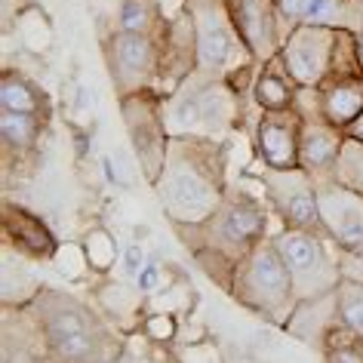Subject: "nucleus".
<instances>
[{
    "label": "nucleus",
    "instance_id": "f257e3e1",
    "mask_svg": "<svg viewBox=\"0 0 363 363\" xmlns=\"http://www.w3.org/2000/svg\"><path fill=\"white\" fill-rule=\"evenodd\" d=\"M172 231L194 256L197 268L225 293H231V280L240 262L256 250L259 240L274 234L265 197L247 191V185H231L210 219L197 225L172 222Z\"/></svg>",
    "mask_w": 363,
    "mask_h": 363
},
{
    "label": "nucleus",
    "instance_id": "f03ea898",
    "mask_svg": "<svg viewBox=\"0 0 363 363\" xmlns=\"http://www.w3.org/2000/svg\"><path fill=\"white\" fill-rule=\"evenodd\" d=\"M228 188V139L169 135L167 163L154 185L169 225L210 219Z\"/></svg>",
    "mask_w": 363,
    "mask_h": 363
},
{
    "label": "nucleus",
    "instance_id": "7ed1b4c3",
    "mask_svg": "<svg viewBox=\"0 0 363 363\" xmlns=\"http://www.w3.org/2000/svg\"><path fill=\"white\" fill-rule=\"evenodd\" d=\"M31 308L47 335L50 363H114L130 351L126 333L65 289L43 286Z\"/></svg>",
    "mask_w": 363,
    "mask_h": 363
},
{
    "label": "nucleus",
    "instance_id": "20e7f679",
    "mask_svg": "<svg viewBox=\"0 0 363 363\" xmlns=\"http://www.w3.org/2000/svg\"><path fill=\"white\" fill-rule=\"evenodd\" d=\"M259 108H250L228 80H206L191 74L176 93L163 99V121L169 135H201V139H231L247 123L256 130Z\"/></svg>",
    "mask_w": 363,
    "mask_h": 363
},
{
    "label": "nucleus",
    "instance_id": "39448f33",
    "mask_svg": "<svg viewBox=\"0 0 363 363\" xmlns=\"http://www.w3.org/2000/svg\"><path fill=\"white\" fill-rule=\"evenodd\" d=\"M185 10L194 19L197 31V77L228 80L238 96L250 108L256 105L252 86L259 77V65L247 50V43L234 28L225 0H185Z\"/></svg>",
    "mask_w": 363,
    "mask_h": 363
},
{
    "label": "nucleus",
    "instance_id": "423d86ee",
    "mask_svg": "<svg viewBox=\"0 0 363 363\" xmlns=\"http://www.w3.org/2000/svg\"><path fill=\"white\" fill-rule=\"evenodd\" d=\"M234 302L240 308H247L250 314L262 317L271 326L284 330L289 314L296 311L298 298L293 289V277L284 265L274 243V234H268L265 240L256 243V250L238 265L231 280V293Z\"/></svg>",
    "mask_w": 363,
    "mask_h": 363
},
{
    "label": "nucleus",
    "instance_id": "0eeeda50",
    "mask_svg": "<svg viewBox=\"0 0 363 363\" xmlns=\"http://www.w3.org/2000/svg\"><path fill=\"white\" fill-rule=\"evenodd\" d=\"M277 252L293 277V289L298 302L326 296L339 286L342 280V262H339V247L323 238V234L311 231H293L284 228L274 234Z\"/></svg>",
    "mask_w": 363,
    "mask_h": 363
},
{
    "label": "nucleus",
    "instance_id": "6e6552de",
    "mask_svg": "<svg viewBox=\"0 0 363 363\" xmlns=\"http://www.w3.org/2000/svg\"><path fill=\"white\" fill-rule=\"evenodd\" d=\"M256 182L262 185V197H265L271 216L277 219L280 231L293 228V231H311L323 234L320 210H317V182L308 172L298 169H271L262 160H256Z\"/></svg>",
    "mask_w": 363,
    "mask_h": 363
},
{
    "label": "nucleus",
    "instance_id": "1a4fd4ad",
    "mask_svg": "<svg viewBox=\"0 0 363 363\" xmlns=\"http://www.w3.org/2000/svg\"><path fill=\"white\" fill-rule=\"evenodd\" d=\"M121 105V117L130 135V145L139 160V169L145 182L154 188L167 163V148H169V130L163 121V96L157 89H142L126 99H117Z\"/></svg>",
    "mask_w": 363,
    "mask_h": 363
},
{
    "label": "nucleus",
    "instance_id": "9d476101",
    "mask_svg": "<svg viewBox=\"0 0 363 363\" xmlns=\"http://www.w3.org/2000/svg\"><path fill=\"white\" fill-rule=\"evenodd\" d=\"M102 56L117 99L142 93V89H154V84H157V65H160L157 38L111 28L102 34Z\"/></svg>",
    "mask_w": 363,
    "mask_h": 363
},
{
    "label": "nucleus",
    "instance_id": "9b49d317",
    "mask_svg": "<svg viewBox=\"0 0 363 363\" xmlns=\"http://www.w3.org/2000/svg\"><path fill=\"white\" fill-rule=\"evenodd\" d=\"M335 28H320V25H298L286 34L280 56L286 62V71L293 74L298 86L317 89L330 74L333 50H335Z\"/></svg>",
    "mask_w": 363,
    "mask_h": 363
},
{
    "label": "nucleus",
    "instance_id": "f8f14e48",
    "mask_svg": "<svg viewBox=\"0 0 363 363\" xmlns=\"http://www.w3.org/2000/svg\"><path fill=\"white\" fill-rule=\"evenodd\" d=\"M317 210L323 231L342 252H363V194L339 185L317 182Z\"/></svg>",
    "mask_w": 363,
    "mask_h": 363
},
{
    "label": "nucleus",
    "instance_id": "ddd939ff",
    "mask_svg": "<svg viewBox=\"0 0 363 363\" xmlns=\"http://www.w3.org/2000/svg\"><path fill=\"white\" fill-rule=\"evenodd\" d=\"M234 28L252 52L256 65H268L274 56L284 50V31L277 19V4L274 0H225Z\"/></svg>",
    "mask_w": 363,
    "mask_h": 363
},
{
    "label": "nucleus",
    "instance_id": "4468645a",
    "mask_svg": "<svg viewBox=\"0 0 363 363\" xmlns=\"http://www.w3.org/2000/svg\"><path fill=\"white\" fill-rule=\"evenodd\" d=\"M157 40H160V65L154 89L167 99L197 71V31L191 13L185 10L179 19L167 22V28L160 31Z\"/></svg>",
    "mask_w": 363,
    "mask_h": 363
},
{
    "label": "nucleus",
    "instance_id": "2eb2a0df",
    "mask_svg": "<svg viewBox=\"0 0 363 363\" xmlns=\"http://www.w3.org/2000/svg\"><path fill=\"white\" fill-rule=\"evenodd\" d=\"M298 142H302V117L296 108L259 114L252 130L256 160L271 169H298Z\"/></svg>",
    "mask_w": 363,
    "mask_h": 363
},
{
    "label": "nucleus",
    "instance_id": "dca6fc26",
    "mask_svg": "<svg viewBox=\"0 0 363 363\" xmlns=\"http://www.w3.org/2000/svg\"><path fill=\"white\" fill-rule=\"evenodd\" d=\"M280 31L286 34L298 25H320V28L363 34V0H274Z\"/></svg>",
    "mask_w": 363,
    "mask_h": 363
},
{
    "label": "nucleus",
    "instance_id": "f3484780",
    "mask_svg": "<svg viewBox=\"0 0 363 363\" xmlns=\"http://www.w3.org/2000/svg\"><path fill=\"white\" fill-rule=\"evenodd\" d=\"M0 238H4V247L16 250L28 262H50L59 252V240L50 225L13 201H4L0 206Z\"/></svg>",
    "mask_w": 363,
    "mask_h": 363
},
{
    "label": "nucleus",
    "instance_id": "a211bd4d",
    "mask_svg": "<svg viewBox=\"0 0 363 363\" xmlns=\"http://www.w3.org/2000/svg\"><path fill=\"white\" fill-rule=\"evenodd\" d=\"M0 363H50L47 335L31 305H0Z\"/></svg>",
    "mask_w": 363,
    "mask_h": 363
},
{
    "label": "nucleus",
    "instance_id": "6ab92c4d",
    "mask_svg": "<svg viewBox=\"0 0 363 363\" xmlns=\"http://www.w3.org/2000/svg\"><path fill=\"white\" fill-rule=\"evenodd\" d=\"M342 142H345V130L333 126L326 117H311V121H302L298 167H302L314 182H333Z\"/></svg>",
    "mask_w": 363,
    "mask_h": 363
},
{
    "label": "nucleus",
    "instance_id": "aec40b11",
    "mask_svg": "<svg viewBox=\"0 0 363 363\" xmlns=\"http://www.w3.org/2000/svg\"><path fill=\"white\" fill-rule=\"evenodd\" d=\"M335 323H339V314H335V289H333V293H326V296L298 302L296 311L289 314L284 330L293 335V339H298V342H305V345H311V348L320 351L326 333H330Z\"/></svg>",
    "mask_w": 363,
    "mask_h": 363
},
{
    "label": "nucleus",
    "instance_id": "412c9836",
    "mask_svg": "<svg viewBox=\"0 0 363 363\" xmlns=\"http://www.w3.org/2000/svg\"><path fill=\"white\" fill-rule=\"evenodd\" d=\"M0 111L34 114V117L50 121L52 99L34 77L22 74L19 68H4V74H0Z\"/></svg>",
    "mask_w": 363,
    "mask_h": 363
},
{
    "label": "nucleus",
    "instance_id": "4be33fe9",
    "mask_svg": "<svg viewBox=\"0 0 363 363\" xmlns=\"http://www.w3.org/2000/svg\"><path fill=\"white\" fill-rule=\"evenodd\" d=\"M317 89H320L323 117L339 130H348L363 114V74L326 77Z\"/></svg>",
    "mask_w": 363,
    "mask_h": 363
},
{
    "label": "nucleus",
    "instance_id": "5701e85b",
    "mask_svg": "<svg viewBox=\"0 0 363 363\" xmlns=\"http://www.w3.org/2000/svg\"><path fill=\"white\" fill-rule=\"evenodd\" d=\"M50 130V121L34 114H13V111H0V142H4V163L13 160H34L38 163V148L43 133Z\"/></svg>",
    "mask_w": 363,
    "mask_h": 363
},
{
    "label": "nucleus",
    "instance_id": "b1692460",
    "mask_svg": "<svg viewBox=\"0 0 363 363\" xmlns=\"http://www.w3.org/2000/svg\"><path fill=\"white\" fill-rule=\"evenodd\" d=\"M25 256H19L16 250L4 247V262H0V305L6 308H28L34 298L43 293L40 277L22 262Z\"/></svg>",
    "mask_w": 363,
    "mask_h": 363
},
{
    "label": "nucleus",
    "instance_id": "393cba45",
    "mask_svg": "<svg viewBox=\"0 0 363 363\" xmlns=\"http://www.w3.org/2000/svg\"><path fill=\"white\" fill-rule=\"evenodd\" d=\"M298 93V84L286 71L284 56H274L268 65L259 68L256 86H252V99H256L259 111H286L293 108Z\"/></svg>",
    "mask_w": 363,
    "mask_h": 363
},
{
    "label": "nucleus",
    "instance_id": "a878e982",
    "mask_svg": "<svg viewBox=\"0 0 363 363\" xmlns=\"http://www.w3.org/2000/svg\"><path fill=\"white\" fill-rule=\"evenodd\" d=\"M99 298V305H105V311H108V320H111L121 333H133V330H139L142 326V311H145V305H142V293H139V286H130V284H117V280H108V284L96 293Z\"/></svg>",
    "mask_w": 363,
    "mask_h": 363
},
{
    "label": "nucleus",
    "instance_id": "bb28decb",
    "mask_svg": "<svg viewBox=\"0 0 363 363\" xmlns=\"http://www.w3.org/2000/svg\"><path fill=\"white\" fill-rule=\"evenodd\" d=\"M117 31L130 34H145V38H160V31L167 28L163 10L157 0H117Z\"/></svg>",
    "mask_w": 363,
    "mask_h": 363
},
{
    "label": "nucleus",
    "instance_id": "cd10ccee",
    "mask_svg": "<svg viewBox=\"0 0 363 363\" xmlns=\"http://www.w3.org/2000/svg\"><path fill=\"white\" fill-rule=\"evenodd\" d=\"M323 363H363V335L335 323L320 348Z\"/></svg>",
    "mask_w": 363,
    "mask_h": 363
},
{
    "label": "nucleus",
    "instance_id": "c85d7f7f",
    "mask_svg": "<svg viewBox=\"0 0 363 363\" xmlns=\"http://www.w3.org/2000/svg\"><path fill=\"white\" fill-rule=\"evenodd\" d=\"M335 314H339L342 326L363 335V280H339V286H335Z\"/></svg>",
    "mask_w": 363,
    "mask_h": 363
},
{
    "label": "nucleus",
    "instance_id": "c756f323",
    "mask_svg": "<svg viewBox=\"0 0 363 363\" xmlns=\"http://www.w3.org/2000/svg\"><path fill=\"white\" fill-rule=\"evenodd\" d=\"M333 182H339V185L363 194V142L360 139H351V135H345L342 151H339V160H335Z\"/></svg>",
    "mask_w": 363,
    "mask_h": 363
},
{
    "label": "nucleus",
    "instance_id": "7c9ffc66",
    "mask_svg": "<svg viewBox=\"0 0 363 363\" xmlns=\"http://www.w3.org/2000/svg\"><path fill=\"white\" fill-rule=\"evenodd\" d=\"M84 256H86V265L102 274V271L111 268L114 259H117V240L105 228H93L84 240Z\"/></svg>",
    "mask_w": 363,
    "mask_h": 363
},
{
    "label": "nucleus",
    "instance_id": "2f4dec72",
    "mask_svg": "<svg viewBox=\"0 0 363 363\" xmlns=\"http://www.w3.org/2000/svg\"><path fill=\"white\" fill-rule=\"evenodd\" d=\"M139 330L148 333L151 339H157V342H169L172 335H176V320H172V314H148Z\"/></svg>",
    "mask_w": 363,
    "mask_h": 363
},
{
    "label": "nucleus",
    "instance_id": "473e14b6",
    "mask_svg": "<svg viewBox=\"0 0 363 363\" xmlns=\"http://www.w3.org/2000/svg\"><path fill=\"white\" fill-rule=\"evenodd\" d=\"M160 284V265L157 262H145V268L139 271V277H135V286H139L142 296H151L154 289Z\"/></svg>",
    "mask_w": 363,
    "mask_h": 363
},
{
    "label": "nucleus",
    "instance_id": "72a5a7b5",
    "mask_svg": "<svg viewBox=\"0 0 363 363\" xmlns=\"http://www.w3.org/2000/svg\"><path fill=\"white\" fill-rule=\"evenodd\" d=\"M123 268H126V274L130 277H139V271L145 268V252H142V247H133L123 252Z\"/></svg>",
    "mask_w": 363,
    "mask_h": 363
},
{
    "label": "nucleus",
    "instance_id": "f704fd0d",
    "mask_svg": "<svg viewBox=\"0 0 363 363\" xmlns=\"http://www.w3.org/2000/svg\"><path fill=\"white\" fill-rule=\"evenodd\" d=\"M225 363H271V360H259L250 354H225Z\"/></svg>",
    "mask_w": 363,
    "mask_h": 363
},
{
    "label": "nucleus",
    "instance_id": "c9c22d12",
    "mask_svg": "<svg viewBox=\"0 0 363 363\" xmlns=\"http://www.w3.org/2000/svg\"><path fill=\"white\" fill-rule=\"evenodd\" d=\"M345 135H351V139H360L363 142V114L348 126V130H345Z\"/></svg>",
    "mask_w": 363,
    "mask_h": 363
},
{
    "label": "nucleus",
    "instance_id": "e433bc0d",
    "mask_svg": "<svg viewBox=\"0 0 363 363\" xmlns=\"http://www.w3.org/2000/svg\"><path fill=\"white\" fill-rule=\"evenodd\" d=\"M357 56H360V65H363V34L357 38Z\"/></svg>",
    "mask_w": 363,
    "mask_h": 363
},
{
    "label": "nucleus",
    "instance_id": "4c0bfd02",
    "mask_svg": "<svg viewBox=\"0 0 363 363\" xmlns=\"http://www.w3.org/2000/svg\"><path fill=\"white\" fill-rule=\"evenodd\" d=\"M114 363H135V360H133V354H130V351H126V354H123V357H121V360H114Z\"/></svg>",
    "mask_w": 363,
    "mask_h": 363
}]
</instances>
